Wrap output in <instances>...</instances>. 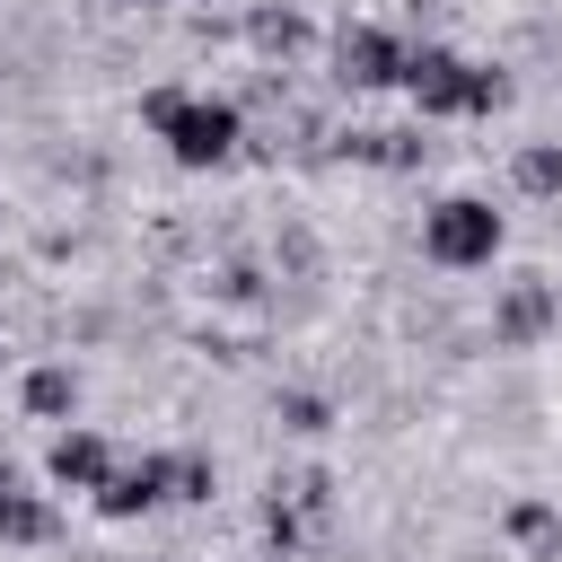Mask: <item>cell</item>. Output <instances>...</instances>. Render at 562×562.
<instances>
[{
	"mask_svg": "<svg viewBox=\"0 0 562 562\" xmlns=\"http://www.w3.org/2000/svg\"><path fill=\"white\" fill-rule=\"evenodd\" d=\"M140 123L167 140L176 167H228L237 140H246V114L228 97H193V88H149L140 97Z\"/></svg>",
	"mask_w": 562,
	"mask_h": 562,
	"instance_id": "1",
	"label": "cell"
},
{
	"mask_svg": "<svg viewBox=\"0 0 562 562\" xmlns=\"http://www.w3.org/2000/svg\"><path fill=\"white\" fill-rule=\"evenodd\" d=\"M395 88H413V105L422 114H492L501 97H509V79L501 70H474L465 53H448V44H422V53H404V79Z\"/></svg>",
	"mask_w": 562,
	"mask_h": 562,
	"instance_id": "2",
	"label": "cell"
},
{
	"mask_svg": "<svg viewBox=\"0 0 562 562\" xmlns=\"http://www.w3.org/2000/svg\"><path fill=\"white\" fill-rule=\"evenodd\" d=\"M501 237H509V220H501L483 193H448V202H430V211H422V255H430V263H448V272L492 263V255H501Z\"/></svg>",
	"mask_w": 562,
	"mask_h": 562,
	"instance_id": "3",
	"label": "cell"
},
{
	"mask_svg": "<svg viewBox=\"0 0 562 562\" xmlns=\"http://www.w3.org/2000/svg\"><path fill=\"white\" fill-rule=\"evenodd\" d=\"M334 79L342 88H395L404 79V44L386 26H342L334 35Z\"/></svg>",
	"mask_w": 562,
	"mask_h": 562,
	"instance_id": "4",
	"label": "cell"
},
{
	"mask_svg": "<svg viewBox=\"0 0 562 562\" xmlns=\"http://www.w3.org/2000/svg\"><path fill=\"white\" fill-rule=\"evenodd\" d=\"M167 492H176V457H132V465H114L88 501H97L105 518H140V509H158Z\"/></svg>",
	"mask_w": 562,
	"mask_h": 562,
	"instance_id": "5",
	"label": "cell"
},
{
	"mask_svg": "<svg viewBox=\"0 0 562 562\" xmlns=\"http://www.w3.org/2000/svg\"><path fill=\"white\" fill-rule=\"evenodd\" d=\"M44 474L61 483V492H97L105 474H114V448H105V430H53V448H44Z\"/></svg>",
	"mask_w": 562,
	"mask_h": 562,
	"instance_id": "6",
	"label": "cell"
},
{
	"mask_svg": "<svg viewBox=\"0 0 562 562\" xmlns=\"http://www.w3.org/2000/svg\"><path fill=\"white\" fill-rule=\"evenodd\" d=\"M553 325V290L544 281H509L501 307H492V342H536Z\"/></svg>",
	"mask_w": 562,
	"mask_h": 562,
	"instance_id": "7",
	"label": "cell"
},
{
	"mask_svg": "<svg viewBox=\"0 0 562 562\" xmlns=\"http://www.w3.org/2000/svg\"><path fill=\"white\" fill-rule=\"evenodd\" d=\"M53 536V501L26 483H0V544H44Z\"/></svg>",
	"mask_w": 562,
	"mask_h": 562,
	"instance_id": "8",
	"label": "cell"
},
{
	"mask_svg": "<svg viewBox=\"0 0 562 562\" xmlns=\"http://www.w3.org/2000/svg\"><path fill=\"white\" fill-rule=\"evenodd\" d=\"M26 413H35V422L79 413V378H70V369H26Z\"/></svg>",
	"mask_w": 562,
	"mask_h": 562,
	"instance_id": "9",
	"label": "cell"
},
{
	"mask_svg": "<svg viewBox=\"0 0 562 562\" xmlns=\"http://www.w3.org/2000/svg\"><path fill=\"white\" fill-rule=\"evenodd\" d=\"M422 132H351V158H369V167H422Z\"/></svg>",
	"mask_w": 562,
	"mask_h": 562,
	"instance_id": "10",
	"label": "cell"
},
{
	"mask_svg": "<svg viewBox=\"0 0 562 562\" xmlns=\"http://www.w3.org/2000/svg\"><path fill=\"white\" fill-rule=\"evenodd\" d=\"M246 35H255L263 53H299V44H307V18H299V9H255Z\"/></svg>",
	"mask_w": 562,
	"mask_h": 562,
	"instance_id": "11",
	"label": "cell"
},
{
	"mask_svg": "<svg viewBox=\"0 0 562 562\" xmlns=\"http://www.w3.org/2000/svg\"><path fill=\"white\" fill-rule=\"evenodd\" d=\"M518 193H562V140H527L518 149Z\"/></svg>",
	"mask_w": 562,
	"mask_h": 562,
	"instance_id": "12",
	"label": "cell"
},
{
	"mask_svg": "<svg viewBox=\"0 0 562 562\" xmlns=\"http://www.w3.org/2000/svg\"><path fill=\"white\" fill-rule=\"evenodd\" d=\"M509 536H518V544H553V536H562V518H553L544 501H518V509H509Z\"/></svg>",
	"mask_w": 562,
	"mask_h": 562,
	"instance_id": "13",
	"label": "cell"
},
{
	"mask_svg": "<svg viewBox=\"0 0 562 562\" xmlns=\"http://www.w3.org/2000/svg\"><path fill=\"white\" fill-rule=\"evenodd\" d=\"M211 483H220L211 457H176V492H167V501H211Z\"/></svg>",
	"mask_w": 562,
	"mask_h": 562,
	"instance_id": "14",
	"label": "cell"
},
{
	"mask_svg": "<svg viewBox=\"0 0 562 562\" xmlns=\"http://www.w3.org/2000/svg\"><path fill=\"white\" fill-rule=\"evenodd\" d=\"M281 413H290V430H325V404H316V395H290Z\"/></svg>",
	"mask_w": 562,
	"mask_h": 562,
	"instance_id": "15",
	"label": "cell"
},
{
	"mask_svg": "<svg viewBox=\"0 0 562 562\" xmlns=\"http://www.w3.org/2000/svg\"><path fill=\"white\" fill-rule=\"evenodd\" d=\"M0 369H9V351H0Z\"/></svg>",
	"mask_w": 562,
	"mask_h": 562,
	"instance_id": "16",
	"label": "cell"
}]
</instances>
